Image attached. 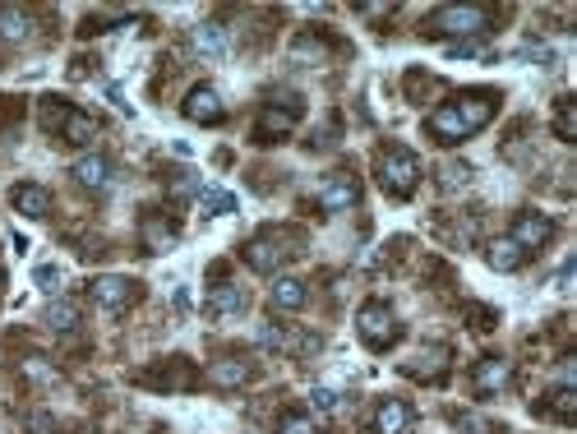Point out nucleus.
Here are the masks:
<instances>
[{
	"label": "nucleus",
	"mask_w": 577,
	"mask_h": 434,
	"mask_svg": "<svg viewBox=\"0 0 577 434\" xmlns=\"http://www.w3.org/2000/svg\"><path fill=\"white\" fill-rule=\"evenodd\" d=\"M28 37H33V14L19 10V5H0V42L24 47Z\"/></svg>",
	"instance_id": "dca6fc26"
},
{
	"label": "nucleus",
	"mask_w": 577,
	"mask_h": 434,
	"mask_svg": "<svg viewBox=\"0 0 577 434\" xmlns=\"http://www.w3.org/2000/svg\"><path fill=\"white\" fill-rule=\"evenodd\" d=\"M181 111H185V121H194V125H222L227 121V102H222V93L208 88V84L190 88L185 102H181Z\"/></svg>",
	"instance_id": "6e6552de"
},
{
	"label": "nucleus",
	"mask_w": 577,
	"mask_h": 434,
	"mask_svg": "<svg viewBox=\"0 0 577 434\" xmlns=\"http://www.w3.org/2000/svg\"><path fill=\"white\" fill-rule=\"evenodd\" d=\"M494 10L490 5H444V10L425 14L421 33L425 37H481L490 33Z\"/></svg>",
	"instance_id": "7ed1b4c3"
},
{
	"label": "nucleus",
	"mask_w": 577,
	"mask_h": 434,
	"mask_svg": "<svg viewBox=\"0 0 577 434\" xmlns=\"http://www.w3.org/2000/svg\"><path fill=\"white\" fill-rule=\"evenodd\" d=\"M74 181L84 190H111V162L102 153H88L74 162Z\"/></svg>",
	"instance_id": "a211bd4d"
},
{
	"label": "nucleus",
	"mask_w": 577,
	"mask_h": 434,
	"mask_svg": "<svg viewBox=\"0 0 577 434\" xmlns=\"http://www.w3.org/2000/svg\"><path fill=\"white\" fill-rule=\"evenodd\" d=\"M324 56H328V47L319 42V33H301V37H296V47H291V61H296V65H305V61L319 65Z\"/></svg>",
	"instance_id": "c85d7f7f"
},
{
	"label": "nucleus",
	"mask_w": 577,
	"mask_h": 434,
	"mask_svg": "<svg viewBox=\"0 0 577 434\" xmlns=\"http://www.w3.org/2000/svg\"><path fill=\"white\" fill-rule=\"evenodd\" d=\"M374 176H379V190L384 194L411 199L416 185H421V157L411 153L407 144H384L374 153Z\"/></svg>",
	"instance_id": "f03ea898"
},
{
	"label": "nucleus",
	"mask_w": 577,
	"mask_h": 434,
	"mask_svg": "<svg viewBox=\"0 0 577 434\" xmlns=\"http://www.w3.org/2000/svg\"><path fill=\"white\" fill-rule=\"evenodd\" d=\"M402 374H407V379H421V384H439L448 374V347L416 351L411 361H402Z\"/></svg>",
	"instance_id": "f8f14e48"
},
{
	"label": "nucleus",
	"mask_w": 577,
	"mask_h": 434,
	"mask_svg": "<svg viewBox=\"0 0 577 434\" xmlns=\"http://www.w3.org/2000/svg\"><path fill=\"white\" fill-rule=\"evenodd\" d=\"M268 296H273L277 310H301V305L310 301V291H305L301 278H277L273 287H268Z\"/></svg>",
	"instance_id": "412c9836"
},
{
	"label": "nucleus",
	"mask_w": 577,
	"mask_h": 434,
	"mask_svg": "<svg viewBox=\"0 0 577 434\" xmlns=\"http://www.w3.org/2000/svg\"><path fill=\"white\" fill-rule=\"evenodd\" d=\"M508 379H513V361H504V356H481V361H476V370H471V388H476L481 398L504 393Z\"/></svg>",
	"instance_id": "9b49d317"
},
{
	"label": "nucleus",
	"mask_w": 577,
	"mask_h": 434,
	"mask_svg": "<svg viewBox=\"0 0 577 434\" xmlns=\"http://www.w3.org/2000/svg\"><path fill=\"white\" fill-rule=\"evenodd\" d=\"M361 204V181L351 171H333L324 185H319V208L324 213H347V208Z\"/></svg>",
	"instance_id": "1a4fd4ad"
},
{
	"label": "nucleus",
	"mask_w": 577,
	"mask_h": 434,
	"mask_svg": "<svg viewBox=\"0 0 577 434\" xmlns=\"http://www.w3.org/2000/svg\"><path fill=\"white\" fill-rule=\"evenodd\" d=\"M176 245V227L162 217H144V250L148 254H167Z\"/></svg>",
	"instance_id": "b1692460"
},
{
	"label": "nucleus",
	"mask_w": 577,
	"mask_h": 434,
	"mask_svg": "<svg viewBox=\"0 0 577 434\" xmlns=\"http://www.w3.org/2000/svg\"><path fill=\"white\" fill-rule=\"evenodd\" d=\"M47 324L56 328V333H74V328H79V305L74 301H51L47 305Z\"/></svg>",
	"instance_id": "cd10ccee"
},
{
	"label": "nucleus",
	"mask_w": 577,
	"mask_h": 434,
	"mask_svg": "<svg viewBox=\"0 0 577 434\" xmlns=\"http://www.w3.org/2000/svg\"><path fill=\"white\" fill-rule=\"evenodd\" d=\"M508 241H513L517 250L531 259L536 250H545V245L554 241V222H550L545 213H531V208H527V213L513 217V231H508Z\"/></svg>",
	"instance_id": "0eeeda50"
},
{
	"label": "nucleus",
	"mask_w": 577,
	"mask_h": 434,
	"mask_svg": "<svg viewBox=\"0 0 577 434\" xmlns=\"http://www.w3.org/2000/svg\"><path fill=\"white\" fill-rule=\"evenodd\" d=\"M144 384H157V388H190L194 384V370L176 356L171 361V370H157V374H144Z\"/></svg>",
	"instance_id": "393cba45"
},
{
	"label": "nucleus",
	"mask_w": 577,
	"mask_h": 434,
	"mask_svg": "<svg viewBox=\"0 0 577 434\" xmlns=\"http://www.w3.org/2000/svg\"><path fill=\"white\" fill-rule=\"evenodd\" d=\"M485 259H490V268H499V273H517V268L527 264V254L517 250V245L508 241V236H499V241H494L490 250H485Z\"/></svg>",
	"instance_id": "5701e85b"
},
{
	"label": "nucleus",
	"mask_w": 577,
	"mask_h": 434,
	"mask_svg": "<svg viewBox=\"0 0 577 434\" xmlns=\"http://www.w3.org/2000/svg\"><path fill=\"white\" fill-rule=\"evenodd\" d=\"M190 47H194L199 61H222V56H227V37H222V28H217V24H199L190 33Z\"/></svg>",
	"instance_id": "6ab92c4d"
},
{
	"label": "nucleus",
	"mask_w": 577,
	"mask_h": 434,
	"mask_svg": "<svg viewBox=\"0 0 577 434\" xmlns=\"http://www.w3.org/2000/svg\"><path fill=\"white\" fill-rule=\"evenodd\" d=\"M33 278H37V287H42V291H61V268H56V264H37Z\"/></svg>",
	"instance_id": "7c9ffc66"
},
{
	"label": "nucleus",
	"mask_w": 577,
	"mask_h": 434,
	"mask_svg": "<svg viewBox=\"0 0 577 434\" xmlns=\"http://www.w3.org/2000/svg\"><path fill=\"white\" fill-rule=\"evenodd\" d=\"M554 134H559L564 144L577 139V102L573 97H559V107H554Z\"/></svg>",
	"instance_id": "bb28decb"
},
{
	"label": "nucleus",
	"mask_w": 577,
	"mask_h": 434,
	"mask_svg": "<svg viewBox=\"0 0 577 434\" xmlns=\"http://www.w3.org/2000/svg\"><path fill=\"white\" fill-rule=\"evenodd\" d=\"M356 333H361V342H365L370 351H384V347H393V342L402 338V328H397V314L388 310L384 301L361 305V314H356Z\"/></svg>",
	"instance_id": "20e7f679"
},
{
	"label": "nucleus",
	"mask_w": 577,
	"mask_h": 434,
	"mask_svg": "<svg viewBox=\"0 0 577 434\" xmlns=\"http://www.w3.org/2000/svg\"><path fill=\"white\" fill-rule=\"evenodd\" d=\"M296 121H301V102H296V97L268 102V107L259 111V125H254V144H277V139H287V134L296 130Z\"/></svg>",
	"instance_id": "39448f33"
},
{
	"label": "nucleus",
	"mask_w": 577,
	"mask_h": 434,
	"mask_svg": "<svg viewBox=\"0 0 577 434\" xmlns=\"http://www.w3.org/2000/svg\"><path fill=\"white\" fill-rule=\"evenodd\" d=\"M411 425H416V411L402 398H384L374 407V434H411Z\"/></svg>",
	"instance_id": "ddd939ff"
},
{
	"label": "nucleus",
	"mask_w": 577,
	"mask_h": 434,
	"mask_svg": "<svg viewBox=\"0 0 577 434\" xmlns=\"http://www.w3.org/2000/svg\"><path fill=\"white\" fill-rule=\"evenodd\" d=\"M536 416H550V421H559V425H573L577 421V388H554L545 402H536Z\"/></svg>",
	"instance_id": "f3484780"
},
{
	"label": "nucleus",
	"mask_w": 577,
	"mask_h": 434,
	"mask_svg": "<svg viewBox=\"0 0 577 434\" xmlns=\"http://www.w3.org/2000/svg\"><path fill=\"white\" fill-rule=\"evenodd\" d=\"M250 374H254L250 361H241V356H227V361H217L213 370H208V384H213V388H241Z\"/></svg>",
	"instance_id": "aec40b11"
},
{
	"label": "nucleus",
	"mask_w": 577,
	"mask_h": 434,
	"mask_svg": "<svg viewBox=\"0 0 577 434\" xmlns=\"http://www.w3.org/2000/svg\"><path fill=\"white\" fill-rule=\"evenodd\" d=\"M88 296H93L107 314H121V310H130V305L139 301V282L121 278V273H102V278L88 282Z\"/></svg>",
	"instance_id": "423d86ee"
},
{
	"label": "nucleus",
	"mask_w": 577,
	"mask_h": 434,
	"mask_svg": "<svg viewBox=\"0 0 577 434\" xmlns=\"http://www.w3.org/2000/svg\"><path fill=\"white\" fill-rule=\"evenodd\" d=\"M56 134H61L65 144H79V148H84L88 139L97 134V121H93V116H84L79 107H70V116L61 121V130H56Z\"/></svg>",
	"instance_id": "4be33fe9"
},
{
	"label": "nucleus",
	"mask_w": 577,
	"mask_h": 434,
	"mask_svg": "<svg viewBox=\"0 0 577 434\" xmlns=\"http://www.w3.org/2000/svg\"><path fill=\"white\" fill-rule=\"evenodd\" d=\"M277 430H282V434H314V421H310V416H305V411H287Z\"/></svg>",
	"instance_id": "c756f323"
},
{
	"label": "nucleus",
	"mask_w": 577,
	"mask_h": 434,
	"mask_svg": "<svg viewBox=\"0 0 577 434\" xmlns=\"http://www.w3.org/2000/svg\"><path fill=\"white\" fill-rule=\"evenodd\" d=\"M494 111H499V93L494 88H467V93L448 97L439 107L425 116V134H430L434 144H462L471 134H481L485 125L494 121Z\"/></svg>",
	"instance_id": "f257e3e1"
},
{
	"label": "nucleus",
	"mask_w": 577,
	"mask_h": 434,
	"mask_svg": "<svg viewBox=\"0 0 577 434\" xmlns=\"http://www.w3.org/2000/svg\"><path fill=\"white\" fill-rule=\"evenodd\" d=\"M453 430H457V434H490V425L476 421V416H462V421H457Z\"/></svg>",
	"instance_id": "473e14b6"
},
{
	"label": "nucleus",
	"mask_w": 577,
	"mask_h": 434,
	"mask_svg": "<svg viewBox=\"0 0 577 434\" xmlns=\"http://www.w3.org/2000/svg\"><path fill=\"white\" fill-rule=\"evenodd\" d=\"M10 204H14V213H24V217H51V190H42V185H33V181H24V185H14L10 190Z\"/></svg>",
	"instance_id": "2eb2a0df"
},
{
	"label": "nucleus",
	"mask_w": 577,
	"mask_h": 434,
	"mask_svg": "<svg viewBox=\"0 0 577 434\" xmlns=\"http://www.w3.org/2000/svg\"><path fill=\"white\" fill-rule=\"evenodd\" d=\"M199 208H204L208 217H227V213H236V194L217 190V185H204V190H199Z\"/></svg>",
	"instance_id": "a878e982"
},
{
	"label": "nucleus",
	"mask_w": 577,
	"mask_h": 434,
	"mask_svg": "<svg viewBox=\"0 0 577 434\" xmlns=\"http://www.w3.org/2000/svg\"><path fill=\"white\" fill-rule=\"evenodd\" d=\"M0 282H5V273H0Z\"/></svg>",
	"instance_id": "72a5a7b5"
},
{
	"label": "nucleus",
	"mask_w": 577,
	"mask_h": 434,
	"mask_svg": "<svg viewBox=\"0 0 577 434\" xmlns=\"http://www.w3.org/2000/svg\"><path fill=\"white\" fill-rule=\"evenodd\" d=\"M310 407H314V411H337V393H333V388H314V393H310Z\"/></svg>",
	"instance_id": "2f4dec72"
},
{
	"label": "nucleus",
	"mask_w": 577,
	"mask_h": 434,
	"mask_svg": "<svg viewBox=\"0 0 577 434\" xmlns=\"http://www.w3.org/2000/svg\"><path fill=\"white\" fill-rule=\"evenodd\" d=\"M245 305H250V296L236 282H217L208 291V314H217V319H236V314H245Z\"/></svg>",
	"instance_id": "4468645a"
},
{
	"label": "nucleus",
	"mask_w": 577,
	"mask_h": 434,
	"mask_svg": "<svg viewBox=\"0 0 577 434\" xmlns=\"http://www.w3.org/2000/svg\"><path fill=\"white\" fill-rule=\"evenodd\" d=\"M291 254H296V250H287V241H282V236H254V241L241 250V259L254 268V273H277V268L287 264Z\"/></svg>",
	"instance_id": "9d476101"
}]
</instances>
